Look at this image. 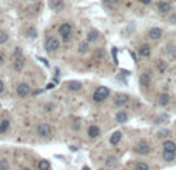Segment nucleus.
Here are the masks:
<instances>
[{"instance_id": "nucleus-1", "label": "nucleus", "mask_w": 176, "mask_h": 170, "mask_svg": "<svg viewBox=\"0 0 176 170\" xmlns=\"http://www.w3.org/2000/svg\"><path fill=\"white\" fill-rule=\"evenodd\" d=\"M59 34L63 39V42H70L71 40V36H73V25L68 23V22H63V23L59 26Z\"/></svg>"}, {"instance_id": "nucleus-2", "label": "nucleus", "mask_w": 176, "mask_h": 170, "mask_svg": "<svg viewBox=\"0 0 176 170\" xmlns=\"http://www.w3.org/2000/svg\"><path fill=\"white\" fill-rule=\"evenodd\" d=\"M108 96H110V88H107V87H98V90L93 93V100L94 102H103Z\"/></svg>"}, {"instance_id": "nucleus-3", "label": "nucleus", "mask_w": 176, "mask_h": 170, "mask_svg": "<svg viewBox=\"0 0 176 170\" xmlns=\"http://www.w3.org/2000/svg\"><path fill=\"white\" fill-rule=\"evenodd\" d=\"M60 47V42H59V39L56 37V36H50L47 40H45V49L48 51V53H56L57 49Z\"/></svg>"}, {"instance_id": "nucleus-4", "label": "nucleus", "mask_w": 176, "mask_h": 170, "mask_svg": "<svg viewBox=\"0 0 176 170\" xmlns=\"http://www.w3.org/2000/svg\"><path fill=\"white\" fill-rule=\"evenodd\" d=\"M51 125L50 124H45V122H42V124H39L37 125V135L40 136V138H48L51 135Z\"/></svg>"}, {"instance_id": "nucleus-5", "label": "nucleus", "mask_w": 176, "mask_h": 170, "mask_svg": "<svg viewBox=\"0 0 176 170\" xmlns=\"http://www.w3.org/2000/svg\"><path fill=\"white\" fill-rule=\"evenodd\" d=\"M16 93H17V96H19V97L29 96V95H31V87H29L26 82H22V84H19V85H17Z\"/></svg>"}, {"instance_id": "nucleus-6", "label": "nucleus", "mask_w": 176, "mask_h": 170, "mask_svg": "<svg viewBox=\"0 0 176 170\" xmlns=\"http://www.w3.org/2000/svg\"><path fill=\"white\" fill-rule=\"evenodd\" d=\"M134 152H136L138 155H148V153H150V146H148V142H145V141L138 142L136 147H134Z\"/></svg>"}, {"instance_id": "nucleus-7", "label": "nucleus", "mask_w": 176, "mask_h": 170, "mask_svg": "<svg viewBox=\"0 0 176 170\" xmlns=\"http://www.w3.org/2000/svg\"><path fill=\"white\" fill-rule=\"evenodd\" d=\"M170 11H172V3H170V2L162 0V2L158 3V13H161V14H168Z\"/></svg>"}, {"instance_id": "nucleus-8", "label": "nucleus", "mask_w": 176, "mask_h": 170, "mask_svg": "<svg viewBox=\"0 0 176 170\" xmlns=\"http://www.w3.org/2000/svg\"><path fill=\"white\" fill-rule=\"evenodd\" d=\"M48 6H50L53 11H62L65 8V2L63 0H50L48 2Z\"/></svg>"}, {"instance_id": "nucleus-9", "label": "nucleus", "mask_w": 176, "mask_h": 170, "mask_svg": "<svg viewBox=\"0 0 176 170\" xmlns=\"http://www.w3.org/2000/svg\"><path fill=\"white\" fill-rule=\"evenodd\" d=\"M147 36H148V39H151V40H159L162 37V29L161 28H151V29H148Z\"/></svg>"}, {"instance_id": "nucleus-10", "label": "nucleus", "mask_w": 176, "mask_h": 170, "mask_svg": "<svg viewBox=\"0 0 176 170\" xmlns=\"http://www.w3.org/2000/svg\"><path fill=\"white\" fill-rule=\"evenodd\" d=\"M151 82V73L150 71H144V73H141L139 76V84L142 85V87H148Z\"/></svg>"}, {"instance_id": "nucleus-11", "label": "nucleus", "mask_w": 176, "mask_h": 170, "mask_svg": "<svg viewBox=\"0 0 176 170\" xmlns=\"http://www.w3.org/2000/svg\"><path fill=\"white\" fill-rule=\"evenodd\" d=\"M23 67H25V59H23V56H22V57H16V59L13 60V68H14L16 71H22Z\"/></svg>"}, {"instance_id": "nucleus-12", "label": "nucleus", "mask_w": 176, "mask_h": 170, "mask_svg": "<svg viewBox=\"0 0 176 170\" xmlns=\"http://www.w3.org/2000/svg\"><path fill=\"white\" fill-rule=\"evenodd\" d=\"M128 100H130L128 95H118V96L114 97V105L116 107H122V105H125Z\"/></svg>"}, {"instance_id": "nucleus-13", "label": "nucleus", "mask_w": 176, "mask_h": 170, "mask_svg": "<svg viewBox=\"0 0 176 170\" xmlns=\"http://www.w3.org/2000/svg\"><path fill=\"white\" fill-rule=\"evenodd\" d=\"M101 135V128L98 127V125H90L88 127V136L93 139V138H98Z\"/></svg>"}, {"instance_id": "nucleus-14", "label": "nucleus", "mask_w": 176, "mask_h": 170, "mask_svg": "<svg viewBox=\"0 0 176 170\" xmlns=\"http://www.w3.org/2000/svg\"><path fill=\"white\" fill-rule=\"evenodd\" d=\"M138 53H139V56H141V57H148V56H150V53H151V49H150V47H148L147 44H144V45H141V47L138 48Z\"/></svg>"}, {"instance_id": "nucleus-15", "label": "nucleus", "mask_w": 176, "mask_h": 170, "mask_svg": "<svg viewBox=\"0 0 176 170\" xmlns=\"http://www.w3.org/2000/svg\"><path fill=\"white\" fill-rule=\"evenodd\" d=\"M121 139H122V133H121V131H114V133L111 135V138H110V144H111V146H118Z\"/></svg>"}, {"instance_id": "nucleus-16", "label": "nucleus", "mask_w": 176, "mask_h": 170, "mask_svg": "<svg viewBox=\"0 0 176 170\" xmlns=\"http://www.w3.org/2000/svg\"><path fill=\"white\" fill-rule=\"evenodd\" d=\"M127 121H128V113L122 111V110L116 113V122H119V124H125Z\"/></svg>"}, {"instance_id": "nucleus-17", "label": "nucleus", "mask_w": 176, "mask_h": 170, "mask_svg": "<svg viewBox=\"0 0 176 170\" xmlns=\"http://www.w3.org/2000/svg\"><path fill=\"white\" fill-rule=\"evenodd\" d=\"M164 152L176 153V144L173 142V141H165V142H164Z\"/></svg>"}, {"instance_id": "nucleus-18", "label": "nucleus", "mask_w": 176, "mask_h": 170, "mask_svg": "<svg viewBox=\"0 0 176 170\" xmlns=\"http://www.w3.org/2000/svg\"><path fill=\"white\" fill-rule=\"evenodd\" d=\"M98 37H99V33L96 29H91L87 36V42H94V40H98Z\"/></svg>"}, {"instance_id": "nucleus-19", "label": "nucleus", "mask_w": 176, "mask_h": 170, "mask_svg": "<svg viewBox=\"0 0 176 170\" xmlns=\"http://www.w3.org/2000/svg\"><path fill=\"white\" fill-rule=\"evenodd\" d=\"M68 88L73 90V91H77V90L82 88V84L79 80H71V82H68Z\"/></svg>"}, {"instance_id": "nucleus-20", "label": "nucleus", "mask_w": 176, "mask_h": 170, "mask_svg": "<svg viewBox=\"0 0 176 170\" xmlns=\"http://www.w3.org/2000/svg\"><path fill=\"white\" fill-rule=\"evenodd\" d=\"M158 102H159V105H167L168 102H170V96L168 95H165V93H162V95H159V99H158Z\"/></svg>"}, {"instance_id": "nucleus-21", "label": "nucleus", "mask_w": 176, "mask_h": 170, "mask_svg": "<svg viewBox=\"0 0 176 170\" xmlns=\"http://www.w3.org/2000/svg\"><path fill=\"white\" fill-rule=\"evenodd\" d=\"M9 124L11 122L8 121V119H3V121H0V135H3L8 128H9Z\"/></svg>"}, {"instance_id": "nucleus-22", "label": "nucleus", "mask_w": 176, "mask_h": 170, "mask_svg": "<svg viewBox=\"0 0 176 170\" xmlns=\"http://www.w3.org/2000/svg\"><path fill=\"white\" fill-rule=\"evenodd\" d=\"M88 49H90L88 42H80V44H79V53H80V54H85V53H88Z\"/></svg>"}, {"instance_id": "nucleus-23", "label": "nucleus", "mask_w": 176, "mask_h": 170, "mask_svg": "<svg viewBox=\"0 0 176 170\" xmlns=\"http://www.w3.org/2000/svg\"><path fill=\"white\" fill-rule=\"evenodd\" d=\"M26 36H28L29 39H34V37H37V29H36L34 26H29V28L26 29Z\"/></svg>"}, {"instance_id": "nucleus-24", "label": "nucleus", "mask_w": 176, "mask_h": 170, "mask_svg": "<svg viewBox=\"0 0 176 170\" xmlns=\"http://www.w3.org/2000/svg\"><path fill=\"white\" fill-rule=\"evenodd\" d=\"M8 39H9L8 33H6V31H2V29H0V45L6 44V42H8Z\"/></svg>"}, {"instance_id": "nucleus-25", "label": "nucleus", "mask_w": 176, "mask_h": 170, "mask_svg": "<svg viewBox=\"0 0 176 170\" xmlns=\"http://www.w3.org/2000/svg\"><path fill=\"white\" fill-rule=\"evenodd\" d=\"M0 170H9V162H8L6 158L0 159Z\"/></svg>"}, {"instance_id": "nucleus-26", "label": "nucleus", "mask_w": 176, "mask_h": 170, "mask_svg": "<svg viewBox=\"0 0 176 170\" xmlns=\"http://www.w3.org/2000/svg\"><path fill=\"white\" fill-rule=\"evenodd\" d=\"M118 164V159H116V156H110L108 159H107V166L108 167H114Z\"/></svg>"}, {"instance_id": "nucleus-27", "label": "nucleus", "mask_w": 176, "mask_h": 170, "mask_svg": "<svg viewBox=\"0 0 176 170\" xmlns=\"http://www.w3.org/2000/svg\"><path fill=\"white\" fill-rule=\"evenodd\" d=\"M134 170H150V167H148V164H145V162H138V164L134 166Z\"/></svg>"}, {"instance_id": "nucleus-28", "label": "nucleus", "mask_w": 176, "mask_h": 170, "mask_svg": "<svg viewBox=\"0 0 176 170\" xmlns=\"http://www.w3.org/2000/svg\"><path fill=\"white\" fill-rule=\"evenodd\" d=\"M156 65H158V68H159V71H161V73H164V71H165V68H167V65L164 64V60H162V59H159V60L156 62Z\"/></svg>"}, {"instance_id": "nucleus-29", "label": "nucleus", "mask_w": 176, "mask_h": 170, "mask_svg": "<svg viewBox=\"0 0 176 170\" xmlns=\"http://www.w3.org/2000/svg\"><path fill=\"white\" fill-rule=\"evenodd\" d=\"M48 169H50V162L48 161L43 159V161L39 162V170H48Z\"/></svg>"}, {"instance_id": "nucleus-30", "label": "nucleus", "mask_w": 176, "mask_h": 170, "mask_svg": "<svg viewBox=\"0 0 176 170\" xmlns=\"http://www.w3.org/2000/svg\"><path fill=\"white\" fill-rule=\"evenodd\" d=\"M162 158H164L165 161H173V159H175V153H168V152H164Z\"/></svg>"}, {"instance_id": "nucleus-31", "label": "nucleus", "mask_w": 176, "mask_h": 170, "mask_svg": "<svg viewBox=\"0 0 176 170\" xmlns=\"http://www.w3.org/2000/svg\"><path fill=\"white\" fill-rule=\"evenodd\" d=\"M22 56H23V53H22V49L19 48V47H17V48L14 49V54H13V59H16V57H22Z\"/></svg>"}, {"instance_id": "nucleus-32", "label": "nucleus", "mask_w": 176, "mask_h": 170, "mask_svg": "<svg viewBox=\"0 0 176 170\" xmlns=\"http://www.w3.org/2000/svg\"><path fill=\"white\" fill-rule=\"evenodd\" d=\"M158 136H161V138H164V136H168V130H167V128H165V130H159Z\"/></svg>"}, {"instance_id": "nucleus-33", "label": "nucleus", "mask_w": 176, "mask_h": 170, "mask_svg": "<svg viewBox=\"0 0 176 170\" xmlns=\"http://www.w3.org/2000/svg\"><path fill=\"white\" fill-rule=\"evenodd\" d=\"M167 51H168V53H170V54H175V53H176V48H175V45H172V44H170V45H168V47H167Z\"/></svg>"}, {"instance_id": "nucleus-34", "label": "nucleus", "mask_w": 176, "mask_h": 170, "mask_svg": "<svg viewBox=\"0 0 176 170\" xmlns=\"http://www.w3.org/2000/svg\"><path fill=\"white\" fill-rule=\"evenodd\" d=\"M139 2H141L142 5H150V3L153 2V0H139Z\"/></svg>"}, {"instance_id": "nucleus-35", "label": "nucleus", "mask_w": 176, "mask_h": 170, "mask_svg": "<svg viewBox=\"0 0 176 170\" xmlns=\"http://www.w3.org/2000/svg\"><path fill=\"white\" fill-rule=\"evenodd\" d=\"M3 64H5V57H3V54L0 53V67H2Z\"/></svg>"}, {"instance_id": "nucleus-36", "label": "nucleus", "mask_w": 176, "mask_h": 170, "mask_svg": "<svg viewBox=\"0 0 176 170\" xmlns=\"http://www.w3.org/2000/svg\"><path fill=\"white\" fill-rule=\"evenodd\" d=\"M3 90H5V85H3V82L0 80V95L3 93Z\"/></svg>"}, {"instance_id": "nucleus-37", "label": "nucleus", "mask_w": 176, "mask_h": 170, "mask_svg": "<svg viewBox=\"0 0 176 170\" xmlns=\"http://www.w3.org/2000/svg\"><path fill=\"white\" fill-rule=\"evenodd\" d=\"M39 60H42V62H43V65H48V67H50V64H48V60H45V59H43V57H40V59H39Z\"/></svg>"}, {"instance_id": "nucleus-38", "label": "nucleus", "mask_w": 176, "mask_h": 170, "mask_svg": "<svg viewBox=\"0 0 176 170\" xmlns=\"http://www.w3.org/2000/svg\"><path fill=\"white\" fill-rule=\"evenodd\" d=\"M47 88H48V90H51V88H54V84H48V85H47Z\"/></svg>"}, {"instance_id": "nucleus-39", "label": "nucleus", "mask_w": 176, "mask_h": 170, "mask_svg": "<svg viewBox=\"0 0 176 170\" xmlns=\"http://www.w3.org/2000/svg\"><path fill=\"white\" fill-rule=\"evenodd\" d=\"M40 93H42V90H36V91H34V93H33V95H34V96H36V95H40Z\"/></svg>"}, {"instance_id": "nucleus-40", "label": "nucleus", "mask_w": 176, "mask_h": 170, "mask_svg": "<svg viewBox=\"0 0 176 170\" xmlns=\"http://www.w3.org/2000/svg\"><path fill=\"white\" fill-rule=\"evenodd\" d=\"M83 170H90V169H88V167H87V166H85V167H83Z\"/></svg>"}, {"instance_id": "nucleus-41", "label": "nucleus", "mask_w": 176, "mask_h": 170, "mask_svg": "<svg viewBox=\"0 0 176 170\" xmlns=\"http://www.w3.org/2000/svg\"><path fill=\"white\" fill-rule=\"evenodd\" d=\"M28 2H36V0H28Z\"/></svg>"}, {"instance_id": "nucleus-42", "label": "nucleus", "mask_w": 176, "mask_h": 170, "mask_svg": "<svg viewBox=\"0 0 176 170\" xmlns=\"http://www.w3.org/2000/svg\"><path fill=\"white\" fill-rule=\"evenodd\" d=\"M23 170H29V169H23Z\"/></svg>"}]
</instances>
